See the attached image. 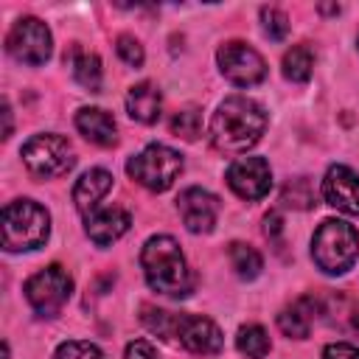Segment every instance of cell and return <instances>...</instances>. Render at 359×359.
I'll use <instances>...</instances> for the list:
<instances>
[{"mask_svg": "<svg viewBox=\"0 0 359 359\" xmlns=\"http://www.w3.org/2000/svg\"><path fill=\"white\" fill-rule=\"evenodd\" d=\"M266 129V112L247 95H230L210 118V143L222 154H244Z\"/></svg>", "mask_w": 359, "mask_h": 359, "instance_id": "cell-1", "label": "cell"}, {"mask_svg": "<svg viewBox=\"0 0 359 359\" xmlns=\"http://www.w3.org/2000/svg\"><path fill=\"white\" fill-rule=\"evenodd\" d=\"M140 264H143L146 283L154 292H160L165 297H185V294H191L194 278H191V269L185 264V255H182L180 244L171 236H151L143 244Z\"/></svg>", "mask_w": 359, "mask_h": 359, "instance_id": "cell-2", "label": "cell"}, {"mask_svg": "<svg viewBox=\"0 0 359 359\" xmlns=\"http://www.w3.org/2000/svg\"><path fill=\"white\" fill-rule=\"evenodd\" d=\"M359 255V233L342 219H325L311 238V258L325 275H342Z\"/></svg>", "mask_w": 359, "mask_h": 359, "instance_id": "cell-3", "label": "cell"}, {"mask_svg": "<svg viewBox=\"0 0 359 359\" xmlns=\"http://www.w3.org/2000/svg\"><path fill=\"white\" fill-rule=\"evenodd\" d=\"M50 233L48 210L34 199H14L3 208V247L8 252L36 250Z\"/></svg>", "mask_w": 359, "mask_h": 359, "instance_id": "cell-4", "label": "cell"}, {"mask_svg": "<svg viewBox=\"0 0 359 359\" xmlns=\"http://www.w3.org/2000/svg\"><path fill=\"white\" fill-rule=\"evenodd\" d=\"M126 171L137 185L160 194V191H168L174 185V180L180 177L182 154L163 143H151L126 163Z\"/></svg>", "mask_w": 359, "mask_h": 359, "instance_id": "cell-5", "label": "cell"}, {"mask_svg": "<svg viewBox=\"0 0 359 359\" xmlns=\"http://www.w3.org/2000/svg\"><path fill=\"white\" fill-rule=\"evenodd\" d=\"M22 163L25 168L39 177V180H50V177H62L73 168L76 157H73V146L67 143V137L45 132V135H34L31 140H25L22 146Z\"/></svg>", "mask_w": 359, "mask_h": 359, "instance_id": "cell-6", "label": "cell"}, {"mask_svg": "<svg viewBox=\"0 0 359 359\" xmlns=\"http://www.w3.org/2000/svg\"><path fill=\"white\" fill-rule=\"evenodd\" d=\"M70 292H73V278L59 264H50L25 280V300L39 317H56L62 306L70 300Z\"/></svg>", "mask_w": 359, "mask_h": 359, "instance_id": "cell-7", "label": "cell"}, {"mask_svg": "<svg viewBox=\"0 0 359 359\" xmlns=\"http://www.w3.org/2000/svg\"><path fill=\"white\" fill-rule=\"evenodd\" d=\"M6 48L8 53L22 62V65H45L50 59V50H53V39H50V31L42 20L36 17H20L8 36H6Z\"/></svg>", "mask_w": 359, "mask_h": 359, "instance_id": "cell-8", "label": "cell"}, {"mask_svg": "<svg viewBox=\"0 0 359 359\" xmlns=\"http://www.w3.org/2000/svg\"><path fill=\"white\" fill-rule=\"evenodd\" d=\"M216 62H219L222 76H224L227 81L238 84V87H252V84L264 81V76H266V62H264V56H261L255 48H250V45H244V42H238V39L224 42V45L216 50Z\"/></svg>", "mask_w": 359, "mask_h": 359, "instance_id": "cell-9", "label": "cell"}, {"mask_svg": "<svg viewBox=\"0 0 359 359\" xmlns=\"http://www.w3.org/2000/svg\"><path fill=\"white\" fill-rule=\"evenodd\" d=\"M227 185L236 196L255 202L264 199L272 188V171L264 157H238L227 165Z\"/></svg>", "mask_w": 359, "mask_h": 359, "instance_id": "cell-10", "label": "cell"}, {"mask_svg": "<svg viewBox=\"0 0 359 359\" xmlns=\"http://www.w3.org/2000/svg\"><path fill=\"white\" fill-rule=\"evenodd\" d=\"M174 339H180V345L188 348L196 356H213L224 345V337H222L219 325L213 320L196 317V314H177Z\"/></svg>", "mask_w": 359, "mask_h": 359, "instance_id": "cell-11", "label": "cell"}, {"mask_svg": "<svg viewBox=\"0 0 359 359\" xmlns=\"http://www.w3.org/2000/svg\"><path fill=\"white\" fill-rule=\"evenodd\" d=\"M177 210L191 233H210L219 219V199L205 188H185L177 199Z\"/></svg>", "mask_w": 359, "mask_h": 359, "instance_id": "cell-12", "label": "cell"}, {"mask_svg": "<svg viewBox=\"0 0 359 359\" xmlns=\"http://www.w3.org/2000/svg\"><path fill=\"white\" fill-rule=\"evenodd\" d=\"M323 196L331 208L359 216V174L348 165H331L323 177Z\"/></svg>", "mask_w": 359, "mask_h": 359, "instance_id": "cell-13", "label": "cell"}, {"mask_svg": "<svg viewBox=\"0 0 359 359\" xmlns=\"http://www.w3.org/2000/svg\"><path fill=\"white\" fill-rule=\"evenodd\" d=\"M84 224H87V236H90L98 247H107V244L118 241V238L129 230L132 219H129V213H126L123 208L112 205V208H98L95 213H90V216L84 219Z\"/></svg>", "mask_w": 359, "mask_h": 359, "instance_id": "cell-14", "label": "cell"}, {"mask_svg": "<svg viewBox=\"0 0 359 359\" xmlns=\"http://www.w3.org/2000/svg\"><path fill=\"white\" fill-rule=\"evenodd\" d=\"M109 188H112V174H109V171H104V168H90V171H84V174L76 180V185H73L76 210L87 219L90 213L98 210V202L109 194Z\"/></svg>", "mask_w": 359, "mask_h": 359, "instance_id": "cell-15", "label": "cell"}, {"mask_svg": "<svg viewBox=\"0 0 359 359\" xmlns=\"http://www.w3.org/2000/svg\"><path fill=\"white\" fill-rule=\"evenodd\" d=\"M76 129L95 146H115L118 126L115 118L101 107H84L76 112Z\"/></svg>", "mask_w": 359, "mask_h": 359, "instance_id": "cell-16", "label": "cell"}, {"mask_svg": "<svg viewBox=\"0 0 359 359\" xmlns=\"http://www.w3.org/2000/svg\"><path fill=\"white\" fill-rule=\"evenodd\" d=\"M160 104H163L160 90L151 81H140L126 93V112L137 123H154L160 118Z\"/></svg>", "mask_w": 359, "mask_h": 359, "instance_id": "cell-17", "label": "cell"}, {"mask_svg": "<svg viewBox=\"0 0 359 359\" xmlns=\"http://www.w3.org/2000/svg\"><path fill=\"white\" fill-rule=\"evenodd\" d=\"M317 300L314 297H300L297 303H292L289 309H283L278 314V328L292 337V339H306L311 331V320L317 317Z\"/></svg>", "mask_w": 359, "mask_h": 359, "instance_id": "cell-18", "label": "cell"}, {"mask_svg": "<svg viewBox=\"0 0 359 359\" xmlns=\"http://www.w3.org/2000/svg\"><path fill=\"white\" fill-rule=\"evenodd\" d=\"M67 62H70V67H73L76 81H79L84 90H90V93H98V90H101L104 70H101V59H98L95 53H81V50L76 48Z\"/></svg>", "mask_w": 359, "mask_h": 359, "instance_id": "cell-19", "label": "cell"}, {"mask_svg": "<svg viewBox=\"0 0 359 359\" xmlns=\"http://www.w3.org/2000/svg\"><path fill=\"white\" fill-rule=\"evenodd\" d=\"M227 255H230V264H233V269H236V275H238L241 280H252V278H258L261 269H264L261 252H258L255 247L244 244V241H233L230 250H227Z\"/></svg>", "mask_w": 359, "mask_h": 359, "instance_id": "cell-20", "label": "cell"}, {"mask_svg": "<svg viewBox=\"0 0 359 359\" xmlns=\"http://www.w3.org/2000/svg\"><path fill=\"white\" fill-rule=\"evenodd\" d=\"M236 348L247 356V359H264L269 353V337L261 325L250 323V325H241L238 328V337H236Z\"/></svg>", "mask_w": 359, "mask_h": 359, "instance_id": "cell-21", "label": "cell"}, {"mask_svg": "<svg viewBox=\"0 0 359 359\" xmlns=\"http://www.w3.org/2000/svg\"><path fill=\"white\" fill-rule=\"evenodd\" d=\"M311 67H314V56L306 45H294L286 50L283 56V76L289 81H309L311 79Z\"/></svg>", "mask_w": 359, "mask_h": 359, "instance_id": "cell-22", "label": "cell"}, {"mask_svg": "<svg viewBox=\"0 0 359 359\" xmlns=\"http://www.w3.org/2000/svg\"><path fill=\"white\" fill-rule=\"evenodd\" d=\"M280 199H283V205H289V208H300V210L311 208V205H314L311 182H309L306 177L289 180V182H286V188H283V194H280Z\"/></svg>", "mask_w": 359, "mask_h": 359, "instance_id": "cell-23", "label": "cell"}, {"mask_svg": "<svg viewBox=\"0 0 359 359\" xmlns=\"http://www.w3.org/2000/svg\"><path fill=\"white\" fill-rule=\"evenodd\" d=\"M143 323H146V328L154 331L157 337H163V339H174V331H177V314L146 306V309H143Z\"/></svg>", "mask_w": 359, "mask_h": 359, "instance_id": "cell-24", "label": "cell"}, {"mask_svg": "<svg viewBox=\"0 0 359 359\" xmlns=\"http://www.w3.org/2000/svg\"><path fill=\"white\" fill-rule=\"evenodd\" d=\"M202 129V118H199V109L188 107V109H180L174 118H171V132L182 140H194Z\"/></svg>", "mask_w": 359, "mask_h": 359, "instance_id": "cell-25", "label": "cell"}, {"mask_svg": "<svg viewBox=\"0 0 359 359\" xmlns=\"http://www.w3.org/2000/svg\"><path fill=\"white\" fill-rule=\"evenodd\" d=\"M56 359H107L104 351L84 339H70L56 348Z\"/></svg>", "mask_w": 359, "mask_h": 359, "instance_id": "cell-26", "label": "cell"}, {"mask_svg": "<svg viewBox=\"0 0 359 359\" xmlns=\"http://www.w3.org/2000/svg\"><path fill=\"white\" fill-rule=\"evenodd\" d=\"M261 25H264V34L275 42L286 39L289 34V17L280 8H261Z\"/></svg>", "mask_w": 359, "mask_h": 359, "instance_id": "cell-27", "label": "cell"}, {"mask_svg": "<svg viewBox=\"0 0 359 359\" xmlns=\"http://www.w3.org/2000/svg\"><path fill=\"white\" fill-rule=\"evenodd\" d=\"M118 56L129 65V67H140L143 65V45L135 39V36H129V34H121L118 36Z\"/></svg>", "mask_w": 359, "mask_h": 359, "instance_id": "cell-28", "label": "cell"}, {"mask_svg": "<svg viewBox=\"0 0 359 359\" xmlns=\"http://www.w3.org/2000/svg\"><path fill=\"white\" fill-rule=\"evenodd\" d=\"M323 359H359V348L351 342H331L323 348Z\"/></svg>", "mask_w": 359, "mask_h": 359, "instance_id": "cell-29", "label": "cell"}, {"mask_svg": "<svg viewBox=\"0 0 359 359\" xmlns=\"http://www.w3.org/2000/svg\"><path fill=\"white\" fill-rule=\"evenodd\" d=\"M126 359H160L157 356V351H154V345L149 342V339H132L129 345H126V353H123Z\"/></svg>", "mask_w": 359, "mask_h": 359, "instance_id": "cell-30", "label": "cell"}, {"mask_svg": "<svg viewBox=\"0 0 359 359\" xmlns=\"http://www.w3.org/2000/svg\"><path fill=\"white\" fill-rule=\"evenodd\" d=\"M264 233H266L272 241H278V236L283 233V219H280L278 210H269V213L264 216Z\"/></svg>", "mask_w": 359, "mask_h": 359, "instance_id": "cell-31", "label": "cell"}, {"mask_svg": "<svg viewBox=\"0 0 359 359\" xmlns=\"http://www.w3.org/2000/svg\"><path fill=\"white\" fill-rule=\"evenodd\" d=\"M3 115H6V137L11 135V107H8V101L3 104Z\"/></svg>", "mask_w": 359, "mask_h": 359, "instance_id": "cell-32", "label": "cell"}, {"mask_svg": "<svg viewBox=\"0 0 359 359\" xmlns=\"http://www.w3.org/2000/svg\"><path fill=\"white\" fill-rule=\"evenodd\" d=\"M353 328H356V331H359V311H356V314H353Z\"/></svg>", "mask_w": 359, "mask_h": 359, "instance_id": "cell-33", "label": "cell"}]
</instances>
